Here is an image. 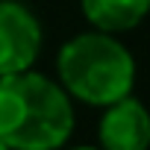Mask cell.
Masks as SVG:
<instances>
[{"label":"cell","instance_id":"1","mask_svg":"<svg viewBox=\"0 0 150 150\" xmlns=\"http://www.w3.org/2000/svg\"><path fill=\"white\" fill-rule=\"evenodd\" d=\"M74 100L41 71L0 77V138L9 150H62L74 132Z\"/></svg>","mask_w":150,"mask_h":150},{"label":"cell","instance_id":"2","mask_svg":"<svg viewBox=\"0 0 150 150\" xmlns=\"http://www.w3.org/2000/svg\"><path fill=\"white\" fill-rule=\"evenodd\" d=\"M56 80L71 94V100L103 109L132 94L135 59L118 35L88 30L80 35H71L59 47Z\"/></svg>","mask_w":150,"mask_h":150},{"label":"cell","instance_id":"3","mask_svg":"<svg viewBox=\"0 0 150 150\" xmlns=\"http://www.w3.org/2000/svg\"><path fill=\"white\" fill-rule=\"evenodd\" d=\"M44 30L35 12L21 0H0V77L35 65Z\"/></svg>","mask_w":150,"mask_h":150},{"label":"cell","instance_id":"4","mask_svg":"<svg viewBox=\"0 0 150 150\" xmlns=\"http://www.w3.org/2000/svg\"><path fill=\"white\" fill-rule=\"evenodd\" d=\"M97 144L103 150H150V109L132 94L103 106Z\"/></svg>","mask_w":150,"mask_h":150},{"label":"cell","instance_id":"5","mask_svg":"<svg viewBox=\"0 0 150 150\" xmlns=\"http://www.w3.org/2000/svg\"><path fill=\"white\" fill-rule=\"evenodd\" d=\"M83 15L91 30L100 33H129L150 15V0H80Z\"/></svg>","mask_w":150,"mask_h":150},{"label":"cell","instance_id":"6","mask_svg":"<svg viewBox=\"0 0 150 150\" xmlns=\"http://www.w3.org/2000/svg\"><path fill=\"white\" fill-rule=\"evenodd\" d=\"M71 150H103L100 144H80V147H71Z\"/></svg>","mask_w":150,"mask_h":150},{"label":"cell","instance_id":"7","mask_svg":"<svg viewBox=\"0 0 150 150\" xmlns=\"http://www.w3.org/2000/svg\"><path fill=\"white\" fill-rule=\"evenodd\" d=\"M0 150H9V147H6V141H3V138H0Z\"/></svg>","mask_w":150,"mask_h":150}]
</instances>
